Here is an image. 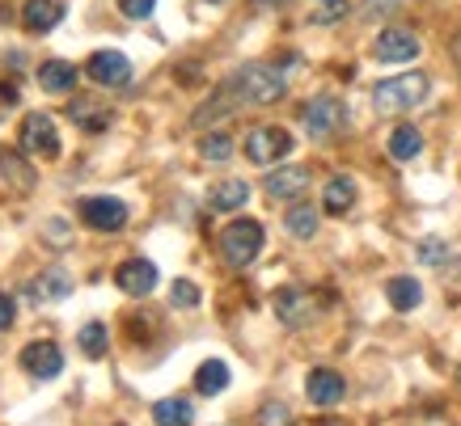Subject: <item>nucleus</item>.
I'll return each instance as SVG.
<instances>
[{
	"instance_id": "c756f323",
	"label": "nucleus",
	"mask_w": 461,
	"mask_h": 426,
	"mask_svg": "<svg viewBox=\"0 0 461 426\" xmlns=\"http://www.w3.org/2000/svg\"><path fill=\"white\" fill-rule=\"evenodd\" d=\"M169 300L178 304V308H195V304H199V288L191 283V279H178V283L169 288Z\"/></svg>"
},
{
	"instance_id": "6e6552de",
	"label": "nucleus",
	"mask_w": 461,
	"mask_h": 426,
	"mask_svg": "<svg viewBox=\"0 0 461 426\" xmlns=\"http://www.w3.org/2000/svg\"><path fill=\"white\" fill-rule=\"evenodd\" d=\"M81 220L94 228V233H119L127 224V207L111 194H98V199H85L81 203Z\"/></svg>"
},
{
	"instance_id": "393cba45",
	"label": "nucleus",
	"mask_w": 461,
	"mask_h": 426,
	"mask_svg": "<svg viewBox=\"0 0 461 426\" xmlns=\"http://www.w3.org/2000/svg\"><path fill=\"white\" fill-rule=\"evenodd\" d=\"M284 224H288V233H293L296 241H309V236L318 233V207L293 203L288 207V216H284Z\"/></svg>"
},
{
	"instance_id": "f8f14e48",
	"label": "nucleus",
	"mask_w": 461,
	"mask_h": 426,
	"mask_svg": "<svg viewBox=\"0 0 461 426\" xmlns=\"http://www.w3.org/2000/svg\"><path fill=\"white\" fill-rule=\"evenodd\" d=\"M263 191L271 194V199H288V203H296L301 194L309 191V169L305 165H284V169H271L263 182Z\"/></svg>"
},
{
	"instance_id": "7c9ffc66",
	"label": "nucleus",
	"mask_w": 461,
	"mask_h": 426,
	"mask_svg": "<svg viewBox=\"0 0 461 426\" xmlns=\"http://www.w3.org/2000/svg\"><path fill=\"white\" fill-rule=\"evenodd\" d=\"M415 253H420V262H428V266H440V262L448 258V245L445 241H420V249H415Z\"/></svg>"
},
{
	"instance_id": "5701e85b",
	"label": "nucleus",
	"mask_w": 461,
	"mask_h": 426,
	"mask_svg": "<svg viewBox=\"0 0 461 426\" xmlns=\"http://www.w3.org/2000/svg\"><path fill=\"white\" fill-rule=\"evenodd\" d=\"M420 152H423L420 127H411V123L393 127V136H390V156H393V161H415Z\"/></svg>"
},
{
	"instance_id": "72a5a7b5",
	"label": "nucleus",
	"mask_w": 461,
	"mask_h": 426,
	"mask_svg": "<svg viewBox=\"0 0 461 426\" xmlns=\"http://www.w3.org/2000/svg\"><path fill=\"white\" fill-rule=\"evenodd\" d=\"M14 316H17L14 296H5V291H0V330H9V325H14Z\"/></svg>"
},
{
	"instance_id": "20e7f679",
	"label": "nucleus",
	"mask_w": 461,
	"mask_h": 426,
	"mask_svg": "<svg viewBox=\"0 0 461 426\" xmlns=\"http://www.w3.org/2000/svg\"><path fill=\"white\" fill-rule=\"evenodd\" d=\"M221 253L229 266H250L263 253V224L258 220H233L221 233Z\"/></svg>"
},
{
	"instance_id": "e433bc0d",
	"label": "nucleus",
	"mask_w": 461,
	"mask_h": 426,
	"mask_svg": "<svg viewBox=\"0 0 461 426\" xmlns=\"http://www.w3.org/2000/svg\"><path fill=\"white\" fill-rule=\"evenodd\" d=\"M448 51H453V64H457V72H461V30L453 34V47H448Z\"/></svg>"
},
{
	"instance_id": "9d476101",
	"label": "nucleus",
	"mask_w": 461,
	"mask_h": 426,
	"mask_svg": "<svg viewBox=\"0 0 461 426\" xmlns=\"http://www.w3.org/2000/svg\"><path fill=\"white\" fill-rule=\"evenodd\" d=\"M85 72H89V81L94 84H106V89L131 81V64H127L123 51H94L89 64H85Z\"/></svg>"
},
{
	"instance_id": "1a4fd4ad",
	"label": "nucleus",
	"mask_w": 461,
	"mask_h": 426,
	"mask_svg": "<svg viewBox=\"0 0 461 426\" xmlns=\"http://www.w3.org/2000/svg\"><path fill=\"white\" fill-rule=\"evenodd\" d=\"M373 56H377L381 64H411V59L420 56V39H415L411 30H402V26H390V30H381L377 34Z\"/></svg>"
},
{
	"instance_id": "bb28decb",
	"label": "nucleus",
	"mask_w": 461,
	"mask_h": 426,
	"mask_svg": "<svg viewBox=\"0 0 461 426\" xmlns=\"http://www.w3.org/2000/svg\"><path fill=\"white\" fill-rule=\"evenodd\" d=\"M106 325L102 321H89V325H81V333H77V346H81L89 359H98V355H106Z\"/></svg>"
},
{
	"instance_id": "f3484780",
	"label": "nucleus",
	"mask_w": 461,
	"mask_h": 426,
	"mask_svg": "<svg viewBox=\"0 0 461 426\" xmlns=\"http://www.w3.org/2000/svg\"><path fill=\"white\" fill-rule=\"evenodd\" d=\"M385 300L398 308V313H411V308H420L423 304V288H420V279H411V275H393L390 283H385Z\"/></svg>"
},
{
	"instance_id": "4468645a",
	"label": "nucleus",
	"mask_w": 461,
	"mask_h": 426,
	"mask_svg": "<svg viewBox=\"0 0 461 426\" xmlns=\"http://www.w3.org/2000/svg\"><path fill=\"white\" fill-rule=\"evenodd\" d=\"M114 283L127 296H149L157 288V266L149 258H127L119 271H114Z\"/></svg>"
},
{
	"instance_id": "6ab92c4d",
	"label": "nucleus",
	"mask_w": 461,
	"mask_h": 426,
	"mask_svg": "<svg viewBox=\"0 0 461 426\" xmlns=\"http://www.w3.org/2000/svg\"><path fill=\"white\" fill-rule=\"evenodd\" d=\"M39 84L47 93H68V89H77V68L64 59H47V64H39Z\"/></svg>"
},
{
	"instance_id": "f704fd0d",
	"label": "nucleus",
	"mask_w": 461,
	"mask_h": 426,
	"mask_svg": "<svg viewBox=\"0 0 461 426\" xmlns=\"http://www.w3.org/2000/svg\"><path fill=\"white\" fill-rule=\"evenodd\" d=\"M59 224H64V220H51V224H47V241L64 245V241H68V228H59Z\"/></svg>"
},
{
	"instance_id": "0eeeda50",
	"label": "nucleus",
	"mask_w": 461,
	"mask_h": 426,
	"mask_svg": "<svg viewBox=\"0 0 461 426\" xmlns=\"http://www.w3.org/2000/svg\"><path fill=\"white\" fill-rule=\"evenodd\" d=\"M276 316H280L288 330H305L309 321L318 316V304H313V296L301 288H280L276 291Z\"/></svg>"
},
{
	"instance_id": "39448f33",
	"label": "nucleus",
	"mask_w": 461,
	"mask_h": 426,
	"mask_svg": "<svg viewBox=\"0 0 461 426\" xmlns=\"http://www.w3.org/2000/svg\"><path fill=\"white\" fill-rule=\"evenodd\" d=\"M293 152V136L284 127H254L246 136V161L250 165H276Z\"/></svg>"
},
{
	"instance_id": "f03ea898",
	"label": "nucleus",
	"mask_w": 461,
	"mask_h": 426,
	"mask_svg": "<svg viewBox=\"0 0 461 426\" xmlns=\"http://www.w3.org/2000/svg\"><path fill=\"white\" fill-rule=\"evenodd\" d=\"M423 97H428V76L423 72H402V76H390L373 89V106L381 114H406L415 111Z\"/></svg>"
},
{
	"instance_id": "ddd939ff",
	"label": "nucleus",
	"mask_w": 461,
	"mask_h": 426,
	"mask_svg": "<svg viewBox=\"0 0 461 426\" xmlns=\"http://www.w3.org/2000/svg\"><path fill=\"white\" fill-rule=\"evenodd\" d=\"M305 393H309V401H313V405L330 410V405H339V401L348 397V380H343L339 371H330V368H318V371H309Z\"/></svg>"
},
{
	"instance_id": "a211bd4d",
	"label": "nucleus",
	"mask_w": 461,
	"mask_h": 426,
	"mask_svg": "<svg viewBox=\"0 0 461 426\" xmlns=\"http://www.w3.org/2000/svg\"><path fill=\"white\" fill-rule=\"evenodd\" d=\"M351 203H356V182H351L348 173H339V178L326 182V191H321L326 216H343V211H351Z\"/></svg>"
},
{
	"instance_id": "2f4dec72",
	"label": "nucleus",
	"mask_w": 461,
	"mask_h": 426,
	"mask_svg": "<svg viewBox=\"0 0 461 426\" xmlns=\"http://www.w3.org/2000/svg\"><path fill=\"white\" fill-rule=\"evenodd\" d=\"M321 9H318V17L313 22H321V26H330V22H339V17L348 13V0H318Z\"/></svg>"
},
{
	"instance_id": "9b49d317",
	"label": "nucleus",
	"mask_w": 461,
	"mask_h": 426,
	"mask_svg": "<svg viewBox=\"0 0 461 426\" xmlns=\"http://www.w3.org/2000/svg\"><path fill=\"white\" fill-rule=\"evenodd\" d=\"M22 368L34 376V380H56L59 371H64V355H59L56 342H30L26 351H22Z\"/></svg>"
},
{
	"instance_id": "aec40b11",
	"label": "nucleus",
	"mask_w": 461,
	"mask_h": 426,
	"mask_svg": "<svg viewBox=\"0 0 461 426\" xmlns=\"http://www.w3.org/2000/svg\"><path fill=\"white\" fill-rule=\"evenodd\" d=\"M246 199H250V186L241 178L221 182V186H212V194H208L212 211H238V207H246Z\"/></svg>"
},
{
	"instance_id": "dca6fc26",
	"label": "nucleus",
	"mask_w": 461,
	"mask_h": 426,
	"mask_svg": "<svg viewBox=\"0 0 461 426\" xmlns=\"http://www.w3.org/2000/svg\"><path fill=\"white\" fill-rule=\"evenodd\" d=\"M68 291H72V275L64 271V266H47V271H39V279L30 283V296H34V300H42V304L64 300Z\"/></svg>"
},
{
	"instance_id": "cd10ccee",
	"label": "nucleus",
	"mask_w": 461,
	"mask_h": 426,
	"mask_svg": "<svg viewBox=\"0 0 461 426\" xmlns=\"http://www.w3.org/2000/svg\"><path fill=\"white\" fill-rule=\"evenodd\" d=\"M199 156L203 161H229L233 156V139L224 136V131H212V136L199 139Z\"/></svg>"
},
{
	"instance_id": "412c9836",
	"label": "nucleus",
	"mask_w": 461,
	"mask_h": 426,
	"mask_svg": "<svg viewBox=\"0 0 461 426\" xmlns=\"http://www.w3.org/2000/svg\"><path fill=\"white\" fill-rule=\"evenodd\" d=\"M72 123H81L85 131H106V127L114 123V111L89 102V97H77V102H72Z\"/></svg>"
},
{
	"instance_id": "2eb2a0df",
	"label": "nucleus",
	"mask_w": 461,
	"mask_h": 426,
	"mask_svg": "<svg viewBox=\"0 0 461 426\" xmlns=\"http://www.w3.org/2000/svg\"><path fill=\"white\" fill-rule=\"evenodd\" d=\"M22 22H26L30 34H51V30L64 22V4H59V0H26Z\"/></svg>"
},
{
	"instance_id": "7ed1b4c3",
	"label": "nucleus",
	"mask_w": 461,
	"mask_h": 426,
	"mask_svg": "<svg viewBox=\"0 0 461 426\" xmlns=\"http://www.w3.org/2000/svg\"><path fill=\"white\" fill-rule=\"evenodd\" d=\"M301 123H305L309 139H330V136L343 131V123H348V106H343L335 93H318V97H309L305 102Z\"/></svg>"
},
{
	"instance_id": "c9c22d12",
	"label": "nucleus",
	"mask_w": 461,
	"mask_h": 426,
	"mask_svg": "<svg viewBox=\"0 0 461 426\" xmlns=\"http://www.w3.org/2000/svg\"><path fill=\"white\" fill-rule=\"evenodd\" d=\"M9 106H17V89L14 84H0V111H9Z\"/></svg>"
},
{
	"instance_id": "423d86ee",
	"label": "nucleus",
	"mask_w": 461,
	"mask_h": 426,
	"mask_svg": "<svg viewBox=\"0 0 461 426\" xmlns=\"http://www.w3.org/2000/svg\"><path fill=\"white\" fill-rule=\"evenodd\" d=\"M17 144H22L26 156H42V161L59 156V131L51 123V114H26V123L17 131Z\"/></svg>"
},
{
	"instance_id": "a878e982",
	"label": "nucleus",
	"mask_w": 461,
	"mask_h": 426,
	"mask_svg": "<svg viewBox=\"0 0 461 426\" xmlns=\"http://www.w3.org/2000/svg\"><path fill=\"white\" fill-rule=\"evenodd\" d=\"M0 173L14 182L17 191H30V186H34V169H30L14 148H0Z\"/></svg>"
},
{
	"instance_id": "4be33fe9",
	"label": "nucleus",
	"mask_w": 461,
	"mask_h": 426,
	"mask_svg": "<svg viewBox=\"0 0 461 426\" xmlns=\"http://www.w3.org/2000/svg\"><path fill=\"white\" fill-rule=\"evenodd\" d=\"M195 388L203 393V397H216V393H224V388H229V363H224V359H208V363H199Z\"/></svg>"
},
{
	"instance_id": "c85d7f7f",
	"label": "nucleus",
	"mask_w": 461,
	"mask_h": 426,
	"mask_svg": "<svg viewBox=\"0 0 461 426\" xmlns=\"http://www.w3.org/2000/svg\"><path fill=\"white\" fill-rule=\"evenodd\" d=\"M254 426H293V410L284 401H267L258 418H254Z\"/></svg>"
},
{
	"instance_id": "4c0bfd02",
	"label": "nucleus",
	"mask_w": 461,
	"mask_h": 426,
	"mask_svg": "<svg viewBox=\"0 0 461 426\" xmlns=\"http://www.w3.org/2000/svg\"><path fill=\"white\" fill-rule=\"evenodd\" d=\"M318 426H348V422H339V418H321Z\"/></svg>"
},
{
	"instance_id": "b1692460",
	"label": "nucleus",
	"mask_w": 461,
	"mask_h": 426,
	"mask_svg": "<svg viewBox=\"0 0 461 426\" xmlns=\"http://www.w3.org/2000/svg\"><path fill=\"white\" fill-rule=\"evenodd\" d=\"M191 418H195V410H191V401H182V397H166L153 405L157 426H191Z\"/></svg>"
},
{
	"instance_id": "473e14b6",
	"label": "nucleus",
	"mask_w": 461,
	"mask_h": 426,
	"mask_svg": "<svg viewBox=\"0 0 461 426\" xmlns=\"http://www.w3.org/2000/svg\"><path fill=\"white\" fill-rule=\"evenodd\" d=\"M119 9H123V17H131V22H144V17L157 9V0H119Z\"/></svg>"
},
{
	"instance_id": "f257e3e1",
	"label": "nucleus",
	"mask_w": 461,
	"mask_h": 426,
	"mask_svg": "<svg viewBox=\"0 0 461 426\" xmlns=\"http://www.w3.org/2000/svg\"><path fill=\"white\" fill-rule=\"evenodd\" d=\"M233 97L246 102V106H271V102H280L288 81H284V72L276 64H263V59H254V64H241L233 72V81H229Z\"/></svg>"
}]
</instances>
